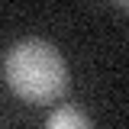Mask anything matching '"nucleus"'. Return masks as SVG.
Instances as JSON below:
<instances>
[{
    "label": "nucleus",
    "mask_w": 129,
    "mask_h": 129,
    "mask_svg": "<svg viewBox=\"0 0 129 129\" xmlns=\"http://www.w3.org/2000/svg\"><path fill=\"white\" fill-rule=\"evenodd\" d=\"M45 129H94V123L78 110V107H58V110L52 113L45 119Z\"/></svg>",
    "instance_id": "2"
},
{
    "label": "nucleus",
    "mask_w": 129,
    "mask_h": 129,
    "mask_svg": "<svg viewBox=\"0 0 129 129\" xmlns=\"http://www.w3.org/2000/svg\"><path fill=\"white\" fill-rule=\"evenodd\" d=\"M3 74L7 84L13 87V94L26 103H58L68 87H71V74L64 55L58 48L45 42V39H23L7 52L3 61Z\"/></svg>",
    "instance_id": "1"
}]
</instances>
